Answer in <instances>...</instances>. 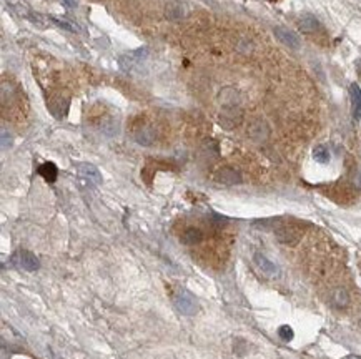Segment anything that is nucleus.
I'll list each match as a JSON object with an SVG mask.
<instances>
[{
	"mask_svg": "<svg viewBox=\"0 0 361 359\" xmlns=\"http://www.w3.org/2000/svg\"><path fill=\"white\" fill-rule=\"evenodd\" d=\"M248 135L255 141H265L268 138V135H270V128H268V125L265 123L263 120H256V121H253V123L250 125Z\"/></svg>",
	"mask_w": 361,
	"mask_h": 359,
	"instance_id": "13",
	"label": "nucleus"
},
{
	"mask_svg": "<svg viewBox=\"0 0 361 359\" xmlns=\"http://www.w3.org/2000/svg\"><path fill=\"white\" fill-rule=\"evenodd\" d=\"M77 173L83 180H87L88 183H93V185H100L102 183V175L98 172V168L92 163H78Z\"/></svg>",
	"mask_w": 361,
	"mask_h": 359,
	"instance_id": "7",
	"label": "nucleus"
},
{
	"mask_svg": "<svg viewBox=\"0 0 361 359\" xmlns=\"http://www.w3.org/2000/svg\"><path fill=\"white\" fill-rule=\"evenodd\" d=\"M155 130L150 125H139L134 130V138L139 145L150 146L155 141Z\"/></svg>",
	"mask_w": 361,
	"mask_h": 359,
	"instance_id": "9",
	"label": "nucleus"
},
{
	"mask_svg": "<svg viewBox=\"0 0 361 359\" xmlns=\"http://www.w3.org/2000/svg\"><path fill=\"white\" fill-rule=\"evenodd\" d=\"M331 303L336 308H345V306L350 304V295L348 291L343 290V288H338V290L333 291V295H331Z\"/></svg>",
	"mask_w": 361,
	"mask_h": 359,
	"instance_id": "18",
	"label": "nucleus"
},
{
	"mask_svg": "<svg viewBox=\"0 0 361 359\" xmlns=\"http://www.w3.org/2000/svg\"><path fill=\"white\" fill-rule=\"evenodd\" d=\"M52 20H54L59 27H64V28H67V30H72V32L75 30V27L69 25V22H65V20H60V18H52Z\"/></svg>",
	"mask_w": 361,
	"mask_h": 359,
	"instance_id": "22",
	"label": "nucleus"
},
{
	"mask_svg": "<svg viewBox=\"0 0 361 359\" xmlns=\"http://www.w3.org/2000/svg\"><path fill=\"white\" fill-rule=\"evenodd\" d=\"M39 175L45 180V181L54 183L55 180H57V175H59V170H57L55 163L47 162V163L40 165V167H39Z\"/></svg>",
	"mask_w": 361,
	"mask_h": 359,
	"instance_id": "17",
	"label": "nucleus"
},
{
	"mask_svg": "<svg viewBox=\"0 0 361 359\" xmlns=\"http://www.w3.org/2000/svg\"><path fill=\"white\" fill-rule=\"evenodd\" d=\"M173 304H175V308L185 316H195L198 311H200V303H198V299L190 291L183 290V288L175 293Z\"/></svg>",
	"mask_w": 361,
	"mask_h": 359,
	"instance_id": "1",
	"label": "nucleus"
},
{
	"mask_svg": "<svg viewBox=\"0 0 361 359\" xmlns=\"http://www.w3.org/2000/svg\"><path fill=\"white\" fill-rule=\"evenodd\" d=\"M188 5L182 0H172V2L167 3L165 7V17L168 20H182L188 15Z\"/></svg>",
	"mask_w": 361,
	"mask_h": 359,
	"instance_id": "6",
	"label": "nucleus"
},
{
	"mask_svg": "<svg viewBox=\"0 0 361 359\" xmlns=\"http://www.w3.org/2000/svg\"><path fill=\"white\" fill-rule=\"evenodd\" d=\"M202 239H203V231L200 228H195V226H190L182 235L183 244H198Z\"/></svg>",
	"mask_w": 361,
	"mask_h": 359,
	"instance_id": "15",
	"label": "nucleus"
},
{
	"mask_svg": "<svg viewBox=\"0 0 361 359\" xmlns=\"http://www.w3.org/2000/svg\"><path fill=\"white\" fill-rule=\"evenodd\" d=\"M275 37L288 47V49H293V50H298L300 49V39L296 37V34H293L291 30H288V28L285 27H275Z\"/></svg>",
	"mask_w": 361,
	"mask_h": 359,
	"instance_id": "8",
	"label": "nucleus"
},
{
	"mask_svg": "<svg viewBox=\"0 0 361 359\" xmlns=\"http://www.w3.org/2000/svg\"><path fill=\"white\" fill-rule=\"evenodd\" d=\"M313 158H315L318 163H328L330 162V150H328L325 145H318V146H315V150H313Z\"/></svg>",
	"mask_w": 361,
	"mask_h": 359,
	"instance_id": "20",
	"label": "nucleus"
},
{
	"mask_svg": "<svg viewBox=\"0 0 361 359\" xmlns=\"http://www.w3.org/2000/svg\"><path fill=\"white\" fill-rule=\"evenodd\" d=\"M241 121H243V110L240 105H226L221 107V112L218 115V123H220L225 130L236 128Z\"/></svg>",
	"mask_w": 361,
	"mask_h": 359,
	"instance_id": "2",
	"label": "nucleus"
},
{
	"mask_svg": "<svg viewBox=\"0 0 361 359\" xmlns=\"http://www.w3.org/2000/svg\"><path fill=\"white\" fill-rule=\"evenodd\" d=\"M215 181L220 183V185H226V186L240 185L241 175H240L238 170H235L231 167H223L215 173Z\"/></svg>",
	"mask_w": 361,
	"mask_h": 359,
	"instance_id": "4",
	"label": "nucleus"
},
{
	"mask_svg": "<svg viewBox=\"0 0 361 359\" xmlns=\"http://www.w3.org/2000/svg\"><path fill=\"white\" fill-rule=\"evenodd\" d=\"M275 236L282 244H296L301 239L303 230L294 223H285L275 230Z\"/></svg>",
	"mask_w": 361,
	"mask_h": 359,
	"instance_id": "3",
	"label": "nucleus"
},
{
	"mask_svg": "<svg viewBox=\"0 0 361 359\" xmlns=\"http://www.w3.org/2000/svg\"><path fill=\"white\" fill-rule=\"evenodd\" d=\"M67 108H69L67 100H62V98H57L55 102L50 103V110L57 118H64L65 113H67Z\"/></svg>",
	"mask_w": 361,
	"mask_h": 359,
	"instance_id": "19",
	"label": "nucleus"
},
{
	"mask_svg": "<svg viewBox=\"0 0 361 359\" xmlns=\"http://www.w3.org/2000/svg\"><path fill=\"white\" fill-rule=\"evenodd\" d=\"M343 359H361V356H356V354H350V356H345Z\"/></svg>",
	"mask_w": 361,
	"mask_h": 359,
	"instance_id": "24",
	"label": "nucleus"
},
{
	"mask_svg": "<svg viewBox=\"0 0 361 359\" xmlns=\"http://www.w3.org/2000/svg\"><path fill=\"white\" fill-rule=\"evenodd\" d=\"M278 336L283 339V341H291L293 339V336H294V333H293V329L289 328L288 324H285V326H282V328L278 329Z\"/></svg>",
	"mask_w": 361,
	"mask_h": 359,
	"instance_id": "21",
	"label": "nucleus"
},
{
	"mask_svg": "<svg viewBox=\"0 0 361 359\" xmlns=\"http://www.w3.org/2000/svg\"><path fill=\"white\" fill-rule=\"evenodd\" d=\"M18 263L25 271H37L40 268V259L32 251H27V249H22L18 253Z\"/></svg>",
	"mask_w": 361,
	"mask_h": 359,
	"instance_id": "11",
	"label": "nucleus"
},
{
	"mask_svg": "<svg viewBox=\"0 0 361 359\" xmlns=\"http://www.w3.org/2000/svg\"><path fill=\"white\" fill-rule=\"evenodd\" d=\"M218 100H220L221 107H226V105H240V93L236 88H231V87H226L223 88L220 92V97H218Z\"/></svg>",
	"mask_w": 361,
	"mask_h": 359,
	"instance_id": "14",
	"label": "nucleus"
},
{
	"mask_svg": "<svg viewBox=\"0 0 361 359\" xmlns=\"http://www.w3.org/2000/svg\"><path fill=\"white\" fill-rule=\"evenodd\" d=\"M146 55V50L145 49H139L135 52H130V54H125L120 57V60H118V63H120V67L123 70H132L135 63H139L142 59Z\"/></svg>",
	"mask_w": 361,
	"mask_h": 359,
	"instance_id": "12",
	"label": "nucleus"
},
{
	"mask_svg": "<svg viewBox=\"0 0 361 359\" xmlns=\"http://www.w3.org/2000/svg\"><path fill=\"white\" fill-rule=\"evenodd\" d=\"M350 98H351V115L355 121L361 120V88L356 83L350 85Z\"/></svg>",
	"mask_w": 361,
	"mask_h": 359,
	"instance_id": "10",
	"label": "nucleus"
},
{
	"mask_svg": "<svg viewBox=\"0 0 361 359\" xmlns=\"http://www.w3.org/2000/svg\"><path fill=\"white\" fill-rule=\"evenodd\" d=\"M298 27H300V30L303 34H315L318 28H320V22H318L313 15H305L300 18Z\"/></svg>",
	"mask_w": 361,
	"mask_h": 359,
	"instance_id": "16",
	"label": "nucleus"
},
{
	"mask_svg": "<svg viewBox=\"0 0 361 359\" xmlns=\"http://www.w3.org/2000/svg\"><path fill=\"white\" fill-rule=\"evenodd\" d=\"M253 261L256 264V268H258L265 276H268V278H278L280 276V268L272 261V259L265 256L263 253H255Z\"/></svg>",
	"mask_w": 361,
	"mask_h": 359,
	"instance_id": "5",
	"label": "nucleus"
},
{
	"mask_svg": "<svg viewBox=\"0 0 361 359\" xmlns=\"http://www.w3.org/2000/svg\"><path fill=\"white\" fill-rule=\"evenodd\" d=\"M62 2H64L65 5H67L69 8H73V7H77V2H75V0H62Z\"/></svg>",
	"mask_w": 361,
	"mask_h": 359,
	"instance_id": "23",
	"label": "nucleus"
}]
</instances>
